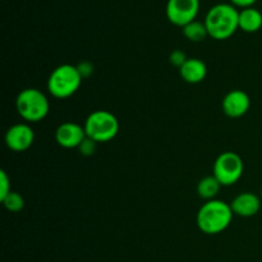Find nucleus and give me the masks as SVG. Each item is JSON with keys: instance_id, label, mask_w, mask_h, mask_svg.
<instances>
[{"instance_id": "f257e3e1", "label": "nucleus", "mask_w": 262, "mask_h": 262, "mask_svg": "<svg viewBox=\"0 0 262 262\" xmlns=\"http://www.w3.org/2000/svg\"><path fill=\"white\" fill-rule=\"evenodd\" d=\"M233 216H234V212L230 205L222 200L215 199L205 202L199 210L196 216L197 227L205 234H220L225 229H228Z\"/></svg>"}, {"instance_id": "f03ea898", "label": "nucleus", "mask_w": 262, "mask_h": 262, "mask_svg": "<svg viewBox=\"0 0 262 262\" xmlns=\"http://www.w3.org/2000/svg\"><path fill=\"white\" fill-rule=\"evenodd\" d=\"M207 32L215 40H227L239 28V12L232 4H216L205 18Z\"/></svg>"}, {"instance_id": "7ed1b4c3", "label": "nucleus", "mask_w": 262, "mask_h": 262, "mask_svg": "<svg viewBox=\"0 0 262 262\" xmlns=\"http://www.w3.org/2000/svg\"><path fill=\"white\" fill-rule=\"evenodd\" d=\"M15 107L23 120L28 123H37L48 117L50 112V102L42 91L30 87L18 94Z\"/></svg>"}, {"instance_id": "20e7f679", "label": "nucleus", "mask_w": 262, "mask_h": 262, "mask_svg": "<svg viewBox=\"0 0 262 262\" xmlns=\"http://www.w3.org/2000/svg\"><path fill=\"white\" fill-rule=\"evenodd\" d=\"M82 81L83 78L76 66L61 64L49 76L48 91L55 99H68L78 91Z\"/></svg>"}, {"instance_id": "39448f33", "label": "nucleus", "mask_w": 262, "mask_h": 262, "mask_svg": "<svg viewBox=\"0 0 262 262\" xmlns=\"http://www.w3.org/2000/svg\"><path fill=\"white\" fill-rule=\"evenodd\" d=\"M83 128L87 137L96 143H104L117 137L119 132V122L113 113L96 110L87 117Z\"/></svg>"}, {"instance_id": "423d86ee", "label": "nucleus", "mask_w": 262, "mask_h": 262, "mask_svg": "<svg viewBox=\"0 0 262 262\" xmlns=\"http://www.w3.org/2000/svg\"><path fill=\"white\" fill-rule=\"evenodd\" d=\"M245 164L242 158L233 151L220 154L214 163L212 176L220 182L222 186L229 187L237 183L243 176Z\"/></svg>"}, {"instance_id": "0eeeda50", "label": "nucleus", "mask_w": 262, "mask_h": 262, "mask_svg": "<svg viewBox=\"0 0 262 262\" xmlns=\"http://www.w3.org/2000/svg\"><path fill=\"white\" fill-rule=\"evenodd\" d=\"M200 10V0H168L166 17L173 25L183 28L193 22Z\"/></svg>"}, {"instance_id": "6e6552de", "label": "nucleus", "mask_w": 262, "mask_h": 262, "mask_svg": "<svg viewBox=\"0 0 262 262\" xmlns=\"http://www.w3.org/2000/svg\"><path fill=\"white\" fill-rule=\"evenodd\" d=\"M35 142V132L27 123L12 125L5 133V145L14 152L27 151Z\"/></svg>"}, {"instance_id": "1a4fd4ad", "label": "nucleus", "mask_w": 262, "mask_h": 262, "mask_svg": "<svg viewBox=\"0 0 262 262\" xmlns=\"http://www.w3.org/2000/svg\"><path fill=\"white\" fill-rule=\"evenodd\" d=\"M86 137L84 128L74 122L61 123L55 130L56 143L64 148H78Z\"/></svg>"}, {"instance_id": "9d476101", "label": "nucleus", "mask_w": 262, "mask_h": 262, "mask_svg": "<svg viewBox=\"0 0 262 262\" xmlns=\"http://www.w3.org/2000/svg\"><path fill=\"white\" fill-rule=\"evenodd\" d=\"M223 112L229 118H241L250 110L251 99L242 90H232L223 99Z\"/></svg>"}, {"instance_id": "9b49d317", "label": "nucleus", "mask_w": 262, "mask_h": 262, "mask_svg": "<svg viewBox=\"0 0 262 262\" xmlns=\"http://www.w3.org/2000/svg\"><path fill=\"white\" fill-rule=\"evenodd\" d=\"M234 215L241 217H252L260 211L261 200L252 192H242L230 204Z\"/></svg>"}, {"instance_id": "f8f14e48", "label": "nucleus", "mask_w": 262, "mask_h": 262, "mask_svg": "<svg viewBox=\"0 0 262 262\" xmlns=\"http://www.w3.org/2000/svg\"><path fill=\"white\" fill-rule=\"evenodd\" d=\"M182 79L187 83H201L207 76V66L204 60L199 58H188L186 63L179 68Z\"/></svg>"}, {"instance_id": "ddd939ff", "label": "nucleus", "mask_w": 262, "mask_h": 262, "mask_svg": "<svg viewBox=\"0 0 262 262\" xmlns=\"http://www.w3.org/2000/svg\"><path fill=\"white\" fill-rule=\"evenodd\" d=\"M262 27V14L255 8H245L239 12V28L245 32H257Z\"/></svg>"}, {"instance_id": "4468645a", "label": "nucleus", "mask_w": 262, "mask_h": 262, "mask_svg": "<svg viewBox=\"0 0 262 262\" xmlns=\"http://www.w3.org/2000/svg\"><path fill=\"white\" fill-rule=\"evenodd\" d=\"M222 187L220 182L214 176L205 177L197 184V193L205 201H211V200L216 199Z\"/></svg>"}, {"instance_id": "2eb2a0df", "label": "nucleus", "mask_w": 262, "mask_h": 262, "mask_svg": "<svg viewBox=\"0 0 262 262\" xmlns=\"http://www.w3.org/2000/svg\"><path fill=\"white\" fill-rule=\"evenodd\" d=\"M183 35L189 41H192V42H200V41L205 40L209 36V32H207V28L205 23L199 22V20H193V22L184 26Z\"/></svg>"}, {"instance_id": "dca6fc26", "label": "nucleus", "mask_w": 262, "mask_h": 262, "mask_svg": "<svg viewBox=\"0 0 262 262\" xmlns=\"http://www.w3.org/2000/svg\"><path fill=\"white\" fill-rule=\"evenodd\" d=\"M2 202L5 209L10 212H19L25 207V200H23V197L18 192L14 191L10 192Z\"/></svg>"}, {"instance_id": "f3484780", "label": "nucleus", "mask_w": 262, "mask_h": 262, "mask_svg": "<svg viewBox=\"0 0 262 262\" xmlns=\"http://www.w3.org/2000/svg\"><path fill=\"white\" fill-rule=\"evenodd\" d=\"M12 192L10 189V179L7 171L0 170V201L5 199Z\"/></svg>"}, {"instance_id": "a211bd4d", "label": "nucleus", "mask_w": 262, "mask_h": 262, "mask_svg": "<svg viewBox=\"0 0 262 262\" xmlns=\"http://www.w3.org/2000/svg\"><path fill=\"white\" fill-rule=\"evenodd\" d=\"M96 146H97V143L95 142V141H92L91 138L86 137V140L81 143V146L78 147V150L83 156H91V155H94L95 151H96Z\"/></svg>"}, {"instance_id": "6ab92c4d", "label": "nucleus", "mask_w": 262, "mask_h": 262, "mask_svg": "<svg viewBox=\"0 0 262 262\" xmlns=\"http://www.w3.org/2000/svg\"><path fill=\"white\" fill-rule=\"evenodd\" d=\"M187 56L186 54L183 53L182 50H174L173 53L170 54V58H169V60H170V63L173 64L174 67H178V69L181 68L182 66H183L184 63H186L187 60Z\"/></svg>"}, {"instance_id": "aec40b11", "label": "nucleus", "mask_w": 262, "mask_h": 262, "mask_svg": "<svg viewBox=\"0 0 262 262\" xmlns=\"http://www.w3.org/2000/svg\"><path fill=\"white\" fill-rule=\"evenodd\" d=\"M77 68H78V71H79V73H81V76H82V78H86V77H89L90 74L92 73V66L90 63H82V64H79V66H77Z\"/></svg>"}, {"instance_id": "412c9836", "label": "nucleus", "mask_w": 262, "mask_h": 262, "mask_svg": "<svg viewBox=\"0 0 262 262\" xmlns=\"http://www.w3.org/2000/svg\"><path fill=\"white\" fill-rule=\"evenodd\" d=\"M234 5L237 7H242V8H251V5L255 4L257 0H230Z\"/></svg>"}, {"instance_id": "4be33fe9", "label": "nucleus", "mask_w": 262, "mask_h": 262, "mask_svg": "<svg viewBox=\"0 0 262 262\" xmlns=\"http://www.w3.org/2000/svg\"><path fill=\"white\" fill-rule=\"evenodd\" d=\"M261 197H262V188H261Z\"/></svg>"}]
</instances>
